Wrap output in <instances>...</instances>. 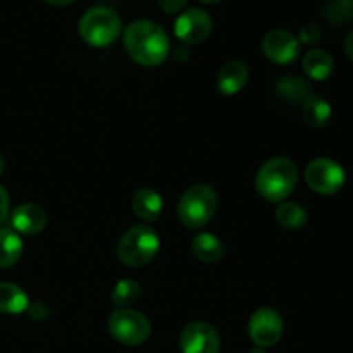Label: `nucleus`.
Masks as SVG:
<instances>
[{"mask_svg": "<svg viewBox=\"0 0 353 353\" xmlns=\"http://www.w3.org/2000/svg\"><path fill=\"white\" fill-rule=\"evenodd\" d=\"M283 324L281 316L272 309H259L252 314L248 321V334L252 341L261 348L274 347L283 336Z\"/></svg>", "mask_w": 353, "mask_h": 353, "instance_id": "nucleus-8", "label": "nucleus"}, {"mask_svg": "<svg viewBox=\"0 0 353 353\" xmlns=\"http://www.w3.org/2000/svg\"><path fill=\"white\" fill-rule=\"evenodd\" d=\"M212 31V19L202 9L185 10L174 23V33L183 43L196 45L207 40Z\"/></svg>", "mask_w": 353, "mask_h": 353, "instance_id": "nucleus-10", "label": "nucleus"}, {"mask_svg": "<svg viewBox=\"0 0 353 353\" xmlns=\"http://www.w3.org/2000/svg\"><path fill=\"white\" fill-rule=\"evenodd\" d=\"M23 255V240L12 228H0V269L10 268Z\"/></svg>", "mask_w": 353, "mask_h": 353, "instance_id": "nucleus-18", "label": "nucleus"}, {"mask_svg": "<svg viewBox=\"0 0 353 353\" xmlns=\"http://www.w3.org/2000/svg\"><path fill=\"white\" fill-rule=\"evenodd\" d=\"M200 2H203V3H216V2H221V0H200Z\"/></svg>", "mask_w": 353, "mask_h": 353, "instance_id": "nucleus-32", "label": "nucleus"}, {"mask_svg": "<svg viewBox=\"0 0 353 353\" xmlns=\"http://www.w3.org/2000/svg\"><path fill=\"white\" fill-rule=\"evenodd\" d=\"M345 52H347V55L350 57V61L353 62V31L348 33L347 40H345Z\"/></svg>", "mask_w": 353, "mask_h": 353, "instance_id": "nucleus-28", "label": "nucleus"}, {"mask_svg": "<svg viewBox=\"0 0 353 353\" xmlns=\"http://www.w3.org/2000/svg\"><path fill=\"white\" fill-rule=\"evenodd\" d=\"M299 181V169L288 157H272L261 165L255 176V190L269 202H283L292 195Z\"/></svg>", "mask_w": 353, "mask_h": 353, "instance_id": "nucleus-2", "label": "nucleus"}, {"mask_svg": "<svg viewBox=\"0 0 353 353\" xmlns=\"http://www.w3.org/2000/svg\"><path fill=\"white\" fill-rule=\"evenodd\" d=\"M123 28L119 14L110 7H92L81 16L78 24L79 37L92 47H107L117 40Z\"/></svg>", "mask_w": 353, "mask_h": 353, "instance_id": "nucleus-4", "label": "nucleus"}, {"mask_svg": "<svg viewBox=\"0 0 353 353\" xmlns=\"http://www.w3.org/2000/svg\"><path fill=\"white\" fill-rule=\"evenodd\" d=\"M305 181L319 195H334L345 185V171L331 159H316L305 169Z\"/></svg>", "mask_w": 353, "mask_h": 353, "instance_id": "nucleus-7", "label": "nucleus"}, {"mask_svg": "<svg viewBox=\"0 0 353 353\" xmlns=\"http://www.w3.org/2000/svg\"><path fill=\"white\" fill-rule=\"evenodd\" d=\"M321 38V30L317 24H305V26L300 28V33H299V41L300 43H305V45H314L317 43Z\"/></svg>", "mask_w": 353, "mask_h": 353, "instance_id": "nucleus-24", "label": "nucleus"}, {"mask_svg": "<svg viewBox=\"0 0 353 353\" xmlns=\"http://www.w3.org/2000/svg\"><path fill=\"white\" fill-rule=\"evenodd\" d=\"M140 285L134 279H121L112 292V303L119 309H128L140 299Z\"/></svg>", "mask_w": 353, "mask_h": 353, "instance_id": "nucleus-23", "label": "nucleus"}, {"mask_svg": "<svg viewBox=\"0 0 353 353\" xmlns=\"http://www.w3.org/2000/svg\"><path fill=\"white\" fill-rule=\"evenodd\" d=\"M323 16L333 26H345L353 21V3L350 0H331L323 7Z\"/></svg>", "mask_w": 353, "mask_h": 353, "instance_id": "nucleus-22", "label": "nucleus"}, {"mask_svg": "<svg viewBox=\"0 0 353 353\" xmlns=\"http://www.w3.org/2000/svg\"><path fill=\"white\" fill-rule=\"evenodd\" d=\"M9 209H10V200L7 190L0 185V226L9 219Z\"/></svg>", "mask_w": 353, "mask_h": 353, "instance_id": "nucleus-25", "label": "nucleus"}, {"mask_svg": "<svg viewBox=\"0 0 353 353\" xmlns=\"http://www.w3.org/2000/svg\"><path fill=\"white\" fill-rule=\"evenodd\" d=\"M131 207L141 221L154 223L161 217L162 209H164V200L155 190L140 188L138 192H134L133 199H131Z\"/></svg>", "mask_w": 353, "mask_h": 353, "instance_id": "nucleus-13", "label": "nucleus"}, {"mask_svg": "<svg viewBox=\"0 0 353 353\" xmlns=\"http://www.w3.org/2000/svg\"><path fill=\"white\" fill-rule=\"evenodd\" d=\"M248 81V68L240 61H230L217 74V88L223 95H234L241 92Z\"/></svg>", "mask_w": 353, "mask_h": 353, "instance_id": "nucleus-14", "label": "nucleus"}, {"mask_svg": "<svg viewBox=\"0 0 353 353\" xmlns=\"http://www.w3.org/2000/svg\"><path fill=\"white\" fill-rule=\"evenodd\" d=\"M161 240L152 228L138 224L130 228L117 243V259L130 268H143L157 255Z\"/></svg>", "mask_w": 353, "mask_h": 353, "instance_id": "nucleus-5", "label": "nucleus"}, {"mask_svg": "<svg viewBox=\"0 0 353 353\" xmlns=\"http://www.w3.org/2000/svg\"><path fill=\"white\" fill-rule=\"evenodd\" d=\"M10 224L16 233L38 234L47 226V212L37 203H23L12 210Z\"/></svg>", "mask_w": 353, "mask_h": 353, "instance_id": "nucleus-12", "label": "nucleus"}, {"mask_svg": "<svg viewBox=\"0 0 353 353\" xmlns=\"http://www.w3.org/2000/svg\"><path fill=\"white\" fill-rule=\"evenodd\" d=\"M276 219L286 230H300L307 223V210L295 202H283L276 207Z\"/></svg>", "mask_w": 353, "mask_h": 353, "instance_id": "nucleus-21", "label": "nucleus"}, {"mask_svg": "<svg viewBox=\"0 0 353 353\" xmlns=\"http://www.w3.org/2000/svg\"><path fill=\"white\" fill-rule=\"evenodd\" d=\"M302 116L310 128H323L331 119V105L323 97L310 93L302 103Z\"/></svg>", "mask_w": 353, "mask_h": 353, "instance_id": "nucleus-19", "label": "nucleus"}, {"mask_svg": "<svg viewBox=\"0 0 353 353\" xmlns=\"http://www.w3.org/2000/svg\"><path fill=\"white\" fill-rule=\"evenodd\" d=\"M250 353H265L264 352V348H261V347H257V348H254V350H252Z\"/></svg>", "mask_w": 353, "mask_h": 353, "instance_id": "nucleus-31", "label": "nucleus"}, {"mask_svg": "<svg viewBox=\"0 0 353 353\" xmlns=\"http://www.w3.org/2000/svg\"><path fill=\"white\" fill-rule=\"evenodd\" d=\"M179 347L183 353H219L221 352V336L207 323L188 324L179 336Z\"/></svg>", "mask_w": 353, "mask_h": 353, "instance_id": "nucleus-9", "label": "nucleus"}, {"mask_svg": "<svg viewBox=\"0 0 353 353\" xmlns=\"http://www.w3.org/2000/svg\"><path fill=\"white\" fill-rule=\"evenodd\" d=\"M45 2L55 7H64V6H69V3H72L74 0H45Z\"/></svg>", "mask_w": 353, "mask_h": 353, "instance_id": "nucleus-29", "label": "nucleus"}, {"mask_svg": "<svg viewBox=\"0 0 353 353\" xmlns=\"http://www.w3.org/2000/svg\"><path fill=\"white\" fill-rule=\"evenodd\" d=\"M274 92L279 99L285 100L286 103H292V105L303 103L307 97L312 93L310 92L309 83L295 74H286L276 79Z\"/></svg>", "mask_w": 353, "mask_h": 353, "instance_id": "nucleus-15", "label": "nucleus"}, {"mask_svg": "<svg viewBox=\"0 0 353 353\" xmlns=\"http://www.w3.org/2000/svg\"><path fill=\"white\" fill-rule=\"evenodd\" d=\"M303 71L316 81H324L334 71V61L327 52L321 48L309 50L303 57Z\"/></svg>", "mask_w": 353, "mask_h": 353, "instance_id": "nucleus-16", "label": "nucleus"}, {"mask_svg": "<svg viewBox=\"0 0 353 353\" xmlns=\"http://www.w3.org/2000/svg\"><path fill=\"white\" fill-rule=\"evenodd\" d=\"M350 2H352V3H353V0H350Z\"/></svg>", "mask_w": 353, "mask_h": 353, "instance_id": "nucleus-33", "label": "nucleus"}, {"mask_svg": "<svg viewBox=\"0 0 353 353\" xmlns=\"http://www.w3.org/2000/svg\"><path fill=\"white\" fill-rule=\"evenodd\" d=\"M192 250L199 261L207 262V264H214L219 262L223 257V241L217 236L210 233H200L193 236L192 240Z\"/></svg>", "mask_w": 353, "mask_h": 353, "instance_id": "nucleus-20", "label": "nucleus"}, {"mask_svg": "<svg viewBox=\"0 0 353 353\" xmlns=\"http://www.w3.org/2000/svg\"><path fill=\"white\" fill-rule=\"evenodd\" d=\"M262 50L269 61L276 64H290L299 55L300 41L290 31L272 30L262 40Z\"/></svg>", "mask_w": 353, "mask_h": 353, "instance_id": "nucleus-11", "label": "nucleus"}, {"mask_svg": "<svg viewBox=\"0 0 353 353\" xmlns=\"http://www.w3.org/2000/svg\"><path fill=\"white\" fill-rule=\"evenodd\" d=\"M109 331L116 341L123 345H141L152 333L150 321L133 309H117L109 317Z\"/></svg>", "mask_w": 353, "mask_h": 353, "instance_id": "nucleus-6", "label": "nucleus"}, {"mask_svg": "<svg viewBox=\"0 0 353 353\" xmlns=\"http://www.w3.org/2000/svg\"><path fill=\"white\" fill-rule=\"evenodd\" d=\"M3 171H6V161H3V157L0 155V176L3 174Z\"/></svg>", "mask_w": 353, "mask_h": 353, "instance_id": "nucleus-30", "label": "nucleus"}, {"mask_svg": "<svg viewBox=\"0 0 353 353\" xmlns=\"http://www.w3.org/2000/svg\"><path fill=\"white\" fill-rule=\"evenodd\" d=\"M219 205L217 192L209 185H195L186 190L178 203V217L186 228L200 230L216 214Z\"/></svg>", "mask_w": 353, "mask_h": 353, "instance_id": "nucleus-3", "label": "nucleus"}, {"mask_svg": "<svg viewBox=\"0 0 353 353\" xmlns=\"http://www.w3.org/2000/svg\"><path fill=\"white\" fill-rule=\"evenodd\" d=\"M124 47L133 61L147 68L162 64L171 50L165 31L157 23L147 19L134 21L126 28Z\"/></svg>", "mask_w": 353, "mask_h": 353, "instance_id": "nucleus-1", "label": "nucleus"}, {"mask_svg": "<svg viewBox=\"0 0 353 353\" xmlns=\"http://www.w3.org/2000/svg\"><path fill=\"white\" fill-rule=\"evenodd\" d=\"M28 314H30V317L33 321H41L47 317L48 310L43 303L38 302V303H30V305H28Z\"/></svg>", "mask_w": 353, "mask_h": 353, "instance_id": "nucleus-27", "label": "nucleus"}, {"mask_svg": "<svg viewBox=\"0 0 353 353\" xmlns=\"http://www.w3.org/2000/svg\"><path fill=\"white\" fill-rule=\"evenodd\" d=\"M28 305L30 300L21 286L14 283H0V312L16 316L28 310Z\"/></svg>", "mask_w": 353, "mask_h": 353, "instance_id": "nucleus-17", "label": "nucleus"}, {"mask_svg": "<svg viewBox=\"0 0 353 353\" xmlns=\"http://www.w3.org/2000/svg\"><path fill=\"white\" fill-rule=\"evenodd\" d=\"M157 2H159V7H161L164 12L174 14V12H179L181 9H185L188 0H157Z\"/></svg>", "mask_w": 353, "mask_h": 353, "instance_id": "nucleus-26", "label": "nucleus"}]
</instances>
